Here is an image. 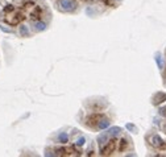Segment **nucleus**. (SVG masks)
Listing matches in <instances>:
<instances>
[{"instance_id":"1","label":"nucleus","mask_w":166,"mask_h":157,"mask_svg":"<svg viewBox=\"0 0 166 157\" xmlns=\"http://www.w3.org/2000/svg\"><path fill=\"white\" fill-rule=\"evenodd\" d=\"M116 144H117V140H116V139H112L108 143H105V145L102 147V149H100V154H102V156H109V154H112L115 152Z\"/></svg>"},{"instance_id":"2","label":"nucleus","mask_w":166,"mask_h":157,"mask_svg":"<svg viewBox=\"0 0 166 157\" xmlns=\"http://www.w3.org/2000/svg\"><path fill=\"white\" fill-rule=\"evenodd\" d=\"M149 140H150V144H152L154 148L161 149V150H166V143L158 136V135H153V136H150Z\"/></svg>"},{"instance_id":"3","label":"nucleus","mask_w":166,"mask_h":157,"mask_svg":"<svg viewBox=\"0 0 166 157\" xmlns=\"http://www.w3.org/2000/svg\"><path fill=\"white\" fill-rule=\"evenodd\" d=\"M21 20H24L23 13H12V15H8V16L5 17V21H7L9 25H17Z\"/></svg>"},{"instance_id":"4","label":"nucleus","mask_w":166,"mask_h":157,"mask_svg":"<svg viewBox=\"0 0 166 157\" xmlns=\"http://www.w3.org/2000/svg\"><path fill=\"white\" fill-rule=\"evenodd\" d=\"M58 4H59L61 9L63 11H73L75 8V3L73 0H59Z\"/></svg>"},{"instance_id":"5","label":"nucleus","mask_w":166,"mask_h":157,"mask_svg":"<svg viewBox=\"0 0 166 157\" xmlns=\"http://www.w3.org/2000/svg\"><path fill=\"white\" fill-rule=\"evenodd\" d=\"M41 15H42V9H41L40 7H36L31 12V20H40Z\"/></svg>"},{"instance_id":"6","label":"nucleus","mask_w":166,"mask_h":157,"mask_svg":"<svg viewBox=\"0 0 166 157\" xmlns=\"http://www.w3.org/2000/svg\"><path fill=\"white\" fill-rule=\"evenodd\" d=\"M58 141H59L61 144H66L69 141V135H67V133H65V132L59 133V136H58Z\"/></svg>"},{"instance_id":"7","label":"nucleus","mask_w":166,"mask_h":157,"mask_svg":"<svg viewBox=\"0 0 166 157\" xmlns=\"http://www.w3.org/2000/svg\"><path fill=\"white\" fill-rule=\"evenodd\" d=\"M20 34L23 37H28L29 36V31H28V28L25 25H21L20 27Z\"/></svg>"},{"instance_id":"8","label":"nucleus","mask_w":166,"mask_h":157,"mask_svg":"<svg viewBox=\"0 0 166 157\" xmlns=\"http://www.w3.org/2000/svg\"><path fill=\"white\" fill-rule=\"evenodd\" d=\"M109 126V122L108 120H100V122H99V124H98V127L99 128H100V130H104V128H107V127Z\"/></svg>"},{"instance_id":"9","label":"nucleus","mask_w":166,"mask_h":157,"mask_svg":"<svg viewBox=\"0 0 166 157\" xmlns=\"http://www.w3.org/2000/svg\"><path fill=\"white\" fill-rule=\"evenodd\" d=\"M125 148H127V140L125 139H121V140H120V145H119V150L123 152Z\"/></svg>"},{"instance_id":"10","label":"nucleus","mask_w":166,"mask_h":157,"mask_svg":"<svg viewBox=\"0 0 166 157\" xmlns=\"http://www.w3.org/2000/svg\"><path fill=\"white\" fill-rule=\"evenodd\" d=\"M45 28H46V24H45V23L38 21L37 24H36V29H37V31H45Z\"/></svg>"},{"instance_id":"11","label":"nucleus","mask_w":166,"mask_h":157,"mask_svg":"<svg viewBox=\"0 0 166 157\" xmlns=\"http://www.w3.org/2000/svg\"><path fill=\"white\" fill-rule=\"evenodd\" d=\"M85 144H86V139L85 137H81V139L75 143V145H77V147H85Z\"/></svg>"},{"instance_id":"12","label":"nucleus","mask_w":166,"mask_h":157,"mask_svg":"<svg viewBox=\"0 0 166 157\" xmlns=\"http://www.w3.org/2000/svg\"><path fill=\"white\" fill-rule=\"evenodd\" d=\"M33 5H34V3H33V1H28V3L25 4V7H27V8H32V7H33Z\"/></svg>"},{"instance_id":"13","label":"nucleus","mask_w":166,"mask_h":157,"mask_svg":"<svg viewBox=\"0 0 166 157\" xmlns=\"http://www.w3.org/2000/svg\"><path fill=\"white\" fill-rule=\"evenodd\" d=\"M156 61H157V63H158L159 69H162V62H161V59H159V57H157V58H156Z\"/></svg>"}]
</instances>
